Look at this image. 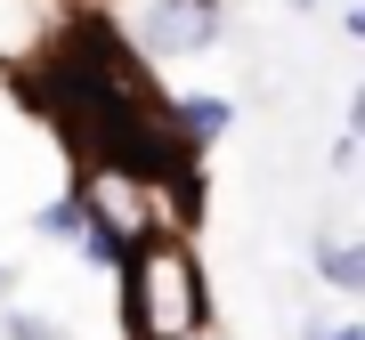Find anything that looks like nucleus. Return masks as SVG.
Returning a JSON list of instances; mask_svg holds the SVG:
<instances>
[{"mask_svg":"<svg viewBox=\"0 0 365 340\" xmlns=\"http://www.w3.org/2000/svg\"><path fill=\"white\" fill-rule=\"evenodd\" d=\"M122 324L130 340H195L211 324V292L187 235H146L122 260Z\"/></svg>","mask_w":365,"mask_h":340,"instance_id":"obj_1","label":"nucleus"},{"mask_svg":"<svg viewBox=\"0 0 365 340\" xmlns=\"http://www.w3.org/2000/svg\"><path fill=\"white\" fill-rule=\"evenodd\" d=\"M106 33H122L146 65H179L220 41V0H98Z\"/></svg>","mask_w":365,"mask_h":340,"instance_id":"obj_2","label":"nucleus"},{"mask_svg":"<svg viewBox=\"0 0 365 340\" xmlns=\"http://www.w3.org/2000/svg\"><path fill=\"white\" fill-rule=\"evenodd\" d=\"M235 105L227 90H179V97H163V122H170V138H179V162H203L211 146H220L235 130Z\"/></svg>","mask_w":365,"mask_h":340,"instance_id":"obj_3","label":"nucleus"},{"mask_svg":"<svg viewBox=\"0 0 365 340\" xmlns=\"http://www.w3.org/2000/svg\"><path fill=\"white\" fill-rule=\"evenodd\" d=\"M309 260H317V275H325V292L365 300V235H317Z\"/></svg>","mask_w":365,"mask_h":340,"instance_id":"obj_4","label":"nucleus"},{"mask_svg":"<svg viewBox=\"0 0 365 340\" xmlns=\"http://www.w3.org/2000/svg\"><path fill=\"white\" fill-rule=\"evenodd\" d=\"M73 251H81V260H90V267H114L122 275V260H130V235H122V227H106V219H81V235H73Z\"/></svg>","mask_w":365,"mask_h":340,"instance_id":"obj_5","label":"nucleus"},{"mask_svg":"<svg viewBox=\"0 0 365 340\" xmlns=\"http://www.w3.org/2000/svg\"><path fill=\"white\" fill-rule=\"evenodd\" d=\"M81 219H90V203H81V195H49V203L33 211V235H41V243H73Z\"/></svg>","mask_w":365,"mask_h":340,"instance_id":"obj_6","label":"nucleus"},{"mask_svg":"<svg viewBox=\"0 0 365 340\" xmlns=\"http://www.w3.org/2000/svg\"><path fill=\"white\" fill-rule=\"evenodd\" d=\"M41 41V16H33V0H0V57H25Z\"/></svg>","mask_w":365,"mask_h":340,"instance_id":"obj_7","label":"nucleus"},{"mask_svg":"<svg viewBox=\"0 0 365 340\" xmlns=\"http://www.w3.org/2000/svg\"><path fill=\"white\" fill-rule=\"evenodd\" d=\"M0 332L9 340H66V324H49V316H33V308H0Z\"/></svg>","mask_w":365,"mask_h":340,"instance_id":"obj_8","label":"nucleus"},{"mask_svg":"<svg viewBox=\"0 0 365 340\" xmlns=\"http://www.w3.org/2000/svg\"><path fill=\"white\" fill-rule=\"evenodd\" d=\"M341 130L365 146V73H357V90H349V114H341Z\"/></svg>","mask_w":365,"mask_h":340,"instance_id":"obj_9","label":"nucleus"},{"mask_svg":"<svg viewBox=\"0 0 365 340\" xmlns=\"http://www.w3.org/2000/svg\"><path fill=\"white\" fill-rule=\"evenodd\" d=\"M325 162L341 170V179H349V170H357V138H349V130H341V138H333V154H325Z\"/></svg>","mask_w":365,"mask_h":340,"instance_id":"obj_10","label":"nucleus"},{"mask_svg":"<svg viewBox=\"0 0 365 340\" xmlns=\"http://www.w3.org/2000/svg\"><path fill=\"white\" fill-rule=\"evenodd\" d=\"M341 33H349V41H365V0H349V16H341Z\"/></svg>","mask_w":365,"mask_h":340,"instance_id":"obj_11","label":"nucleus"},{"mask_svg":"<svg viewBox=\"0 0 365 340\" xmlns=\"http://www.w3.org/2000/svg\"><path fill=\"white\" fill-rule=\"evenodd\" d=\"M325 340H365V324H325Z\"/></svg>","mask_w":365,"mask_h":340,"instance_id":"obj_12","label":"nucleus"},{"mask_svg":"<svg viewBox=\"0 0 365 340\" xmlns=\"http://www.w3.org/2000/svg\"><path fill=\"white\" fill-rule=\"evenodd\" d=\"M300 340H325V316H309V324H300Z\"/></svg>","mask_w":365,"mask_h":340,"instance_id":"obj_13","label":"nucleus"},{"mask_svg":"<svg viewBox=\"0 0 365 340\" xmlns=\"http://www.w3.org/2000/svg\"><path fill=\"white\" fill-rule=\"evenodd\" d=\"M284 9H292V16H309V9H317V0H284Z\"/></svg>","mask_w":365,"mask_h":340,"instance_id":"obj_14","label":"nucleus"},{"mask_svg":"<svg viewBox=\"0 0 365 340\" xmlns=\"http://www.w3.org/2000/svg\"><path fill=\"white\" fill-rule=\"evenodd\" d=\"M9 284H16V275H9V260H0V292H9Z\"/></svg>","mask_w":365,"mask_h":340,"instance_id":"obj_15","label":"nucleus"}]
</instances>
